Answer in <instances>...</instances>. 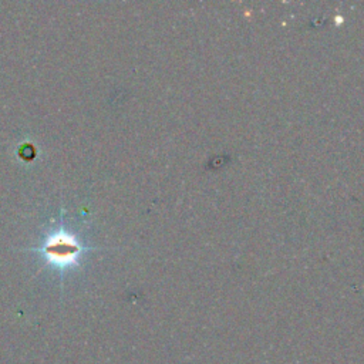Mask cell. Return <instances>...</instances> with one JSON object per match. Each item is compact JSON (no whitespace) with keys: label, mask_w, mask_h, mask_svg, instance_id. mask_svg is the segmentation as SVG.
Here are the masks:
<instances>
[{"label":"cell","mask_w":364,"mask_h":364,"mask_svg":"<svg viewBox=\"0 0 364 364\" xmlns=\"http://www.w3.org/2000/svg\"><path fill=\"white\" fill-rule=\"evenodd\" d=\"M82 250L84 249L80 242L64 230H58L51 235L41 246V253L46 259L60 269L77 264Z\"/></svg>","instance_id":"1"}]
</instances>
